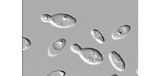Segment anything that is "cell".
Returning a JSON list of instances; mask_svg holds the SVG:
<instances>
[{
	"mask_svg": "<svg viewBox=\"0 0 159 76\" xmlns=\"http://www.w3.org/2000/svg\"><path fill=\"white\" fill-rule=\"evenodd\" d=\"M71 49L74 53L79 54L82 49L80 46L77 43H74L71 46Z\"/></svg>",
	"mask_w": 159,
	"mask_h": 76,
	"instance_id": "ba28073f",
	"label": "cell"
},
{
	"mask_svg": "<svg viewBox=\"0 0 159 76\" xmlns=\"http://www.w3.org/2000/svg\"><path fill=\"white\" fill-rule=\"evenodd\" d=\"M92 36L100 44H103L105 42L104 37L98 30L96 29L92 30L91 32Z\"/></svg>",
	"mask_w": 159,
	"mask_h": 76,
	"instance_id": "8992f818",
	"label": "cell"
},
{
	"mask_svg": "<svg viewBox=\"0 0 159 76\" xmlns=\"http://www.w3.org/2000/svg\"><path fill=\"white\" fill-rule=\"evenodd\" d=\"M66 40L61 38L55 41L50 46L48 50V54L50 57L57 56L64 48L66 44Z\"/></svg>",
	"mask_w": 159,
	"mask_h": 76,
	"instance_id": "3957f363",
	"label": "cell"
},
{
	"mask_svg": "<svg viewBox=\"0 0 159 76\" xmlns=\"http://www.w3.org/2000/svg\"><path fill=\"white\" fill-rule=\"evenodd\" d=\"M43 22H49L54 26L60 28L72 27L77 23V20L71 15L66 14L59 13L50 15L44 14L41 16Z\"/></svg>",
	"mask_w": 159,
	"mask_h": 76,
	"instance_id": "6da1fadb",
	"label": "cell"
},
{
	"mask_svg": "<svg viewBox=\"0 0 159 76\" xmlns=\"http://www.w3.org/2000/svg\"><path fill=\"white\" fill-rule=\"evenodd\" d=\"M79 54L82 60L88 64L95 65L103 62V58L101 53L93 48L82 49Z\"/></svg>",
	"mask_w": 159,
	"mask_h": 76,
	"instance_id": "7a4b0ae2",
	"label": "cell"
},
{
	"mask_svg": "<svg viewBox=\"0 0 159 76\" xmlns=\"http://www.w3.org/2000/svg\"><path fill=\"white\" fill-rule=\"evenodd\" d=\"M131 26L130 25H122L115 30L112 35V38L115 40H118L125 37L131 30Z\"/></svg>",
	"mask_w": 159,
	"mask_h": 76,
	"instance_id": "5b68a950",
	"label": "cell"
},
{
	"mask_svg": "<svg viewBox=\"0 0 159 76\" xmlns=\"http://www.w3.org/2000/svg\"><path fill=\"white\" fill-rule=\"evenodd\" d=\"M66 74V73L64 71H61V70H58V71H55L51 72L49 74H47V76H64Z\"/></svg>",
	"mask_w": 159,
	"mask_h": 76,
	"instance_id": "9c48e42d",
	"label": "cell"
},
{
	"mask_svg": "<svg viewBox=\"0 0 159 76\" xmlns=\"http://www.w3.org/2000/svg\"><path fill=\"white\" fill-rule=\"evenodd\" d=\"M115 75L117 76V75H116V74H113V75L112 76H115Z\"/></svg>",
	"mask_w": 159,
	"mask_h": 76,
	"instance_id": "30bf717a",
	"label": "cell"
},
{
	"mask_svg": "<svg viewBox=\"0 0 159 76\" xmlns=\"http://www.w3.org/2000/svg\"><path fill=\"white\" fill-rule=\"evenodd\" d=\"M109 59L112 65L116 70L119 71H123L125 70V65L123 59L118 53L115 51L110 52Z\"/></svg>",
	"mask_w": 159,
	"mask_h": 76,
	"instance_id": "277c9868",
	"label": "cell"
},
{
	"mask_svg": "<svg viewBox=\"0 0 159 76\" xmlns=\"http://www.w3.org/2000/svg\"><path fill=\"white\" fill-rule=\"evenodd\" d=\"M31 46V42L27 38L22 37L23 50H26L29 48Z\"/></svg>",
	"mask_w": 159,
	"mask_h": 76,
	"instance_id": "52a82bcc",
	"label": "cell"
}]
</instances>
